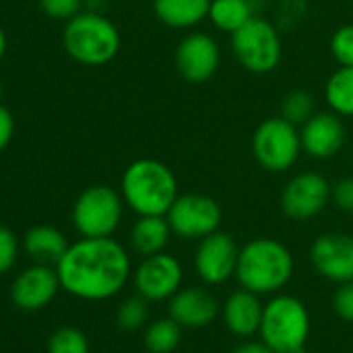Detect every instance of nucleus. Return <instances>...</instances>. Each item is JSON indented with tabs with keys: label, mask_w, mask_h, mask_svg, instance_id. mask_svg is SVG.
<instances>
[{
	"label": "nucleus",
	"mask_w": 353,
	"mask_h": 353,
	"mask_svg": "<svg viewBox=\"0 0 353 353\" xmlns=\"http://www.w3.org/2000/svg\"><path fill=\"white\" fill-rule=\"evenodd\" d=\"M61 287L83 301H104L123 291L131 258L114 237H79L54 264Z\"/></svg>",
	"instance_id": "nucleus-1"
},
{
	"label": "nucleus",
	"mask_w": 353,
	"mask_h": 353,
	"mask_svg": "<svg viewBox=\"0 0 353 353\" xmlns=\"http://www.w3.org/2000/svg\"><path fill=\"white\" fill-rule=\"evenodd\" d=\"M119 192L125 206L137 216H166L179 196L172 168L156 158H137L121 174Z\"/></svg>",
	"instance_id": "nucleus-2"
},
{
	"label": "nucleus",
	"mask_w": 353,
	"mask_h": 353,
	"mask_svg": "<svg viewBox=\"0 0 353 353\" xmlns=\"http://www.w3.org/2000/svg\"><path fill=\"white\" fill-rule=\"evenodd\" d=\"M295 270L291 250L272 237H256L239 250L235 276L256 295H274L287 287Z\"/></svg>",
	"instance_id": "nucleus-3"
},
{
	"label": "nucleus",
	"mask_w": 353,
	"mask_h": 353,
	"mask_svg": "<svg viewBox=\"0 0 353 353\" xmlns=\"http://www.w3.org/2000/svg\"><path fill=\"white\" fill-rule=\"evenodd\" d=\"M63 48L83 67H102L117 59L121 32L104 13L81 11L65 23Z\"/></svg>",
	"instance_id": "nucleus-4"
},
{
	"label": "nucleus",
	"mask_w": 353,
	"mask_h": 353,
	"mask_svg": "<svg viewBox=\"0 0 353 353\" xmlns=\"http://www.w3.org/2000/svg\"><path fill=\"white\" fill-rule=\"evenodd\" d=\"M258 334L276 353H303L310 336V312L305 303L293 295H272L264 303Z\"/></svg>",
	"instance_id": "nucleus-5"
},
{
	"label": "nucleus",
	"mask_w": 353,
	"mask_h": 353,
	"mask_svg": "<svg viewBox=\"0 0 353 353\" xmlns=\"http://www.w3.org/2000/svg\"><path fill=\"white\" fill-rule=\"evenodd\" d=\"M231 50L245 71L266 75L281 65L283 34L274 21L256 15L241 30L231 34Z\"/></svg>",
	"instance_id": "nucleus-6"
},
{
	"label": "nucleus",
	"mask_w": 353,
	"mask_h": 353,
	"mask_svg": "<svg viewBox=\"0 0 353 353\" xmlns=\"http://www.w3.org/2000/svg\"><path fill=\"white\" fill-rule=\"evenodd\" d=\"M301 152L299 127L281 114L264 119L252 135V156L266 172L281 174L291 170Z\"/></svg>",
	"instance_id": "nucleus-7"
},
{
	"label": "nucleus",
	"mask_w": 353,
	"mask_h": 353,
	"mask_svg": "<svg viewBox=\"0 0 353 353\" xmlns=\"http://www.w3.org/2000/svg\"><path fill=\"white\" fill-rule=\"evenodd\" d=\"M125 200L110 185H90L71 208V221L81 237H112L123 223Z\"/></svg>",
	"instance_id": "nucleus-8"
},
{
	"label": "nucleus",
	"mask_w": 353,
	"mask_h": 353,
	"mask_svg": "<svg viewBox=\"0 0 353 353\" xmlns=\"http://www.w3.org/2000/svg\"><path fill=\"white\" fill-rule=\"evenodd\" d=\"M172 235L200 241L216 233L223 225L221 204L206 194H179L166 212Z\"/></svg>",
	"instance_id": "nucleus-9"
},
{
	"label": "nucleus",
	"mask_w": 353,
	"mask_h": 353,
	"mask_svg": "<svg viewBox=\"0 0 353 353\" xmlns=\"http://www.w3.org/2000/svg\"><path fill=\"white\" fill-rule=\"evenodd\" d=\"M332 183L322 172L303 170L293 174L281 192V210L295 223H307L330 204Z\"/></svg>",
	"instance_id": "nucleus-10"
},
{
	"label": "nucleus",
	"mask_w": 353,
	"mask_h": 353,
	"mask_svg": "<svg viewBox=\"0 0 353 353\" xmlns=\"http://www.w3.org/2000/svg\"><path fill=\"white\" fill-rule=\"evenodd\" d=\"M133 285L148 301H168L183 285V266L166 252L145 256L133 270Z\"/></svg>",
	"instance_id": "nucleus-11"
},
{
	"label": "nucleus",
	"mask_w": 353,
	"mask_h": 353,
	"mask_svg": "<svg viewBox=\"0 0 353 353\" xmlns=\"http://www.w3.org/2000/svg\"><path fill=\"white\" fill-rule=\"evenodd\" d=\"M221 67V46L206 32H192L174 48V69L188 83H204Z\"/></svg>",
	"instance_id": "nucleus-12"
},
{
	"label": "nucleus",
	"mask_w": 353,
	"mask_h": 353,
	"mask_svg": "<svg viewBox=\"0 0 353 353\" xmlns=\"http://www.w3.org/2000/svg\"><path fill=\"white\" fill-rule=\"evenodd\" d=\"M239 250L241 248L237 245V241L221 229L216 233L200 239L196 254H194L196 274L206 285L227 283L229 279L235 276Z\"/></svg>",
	"instance_id": "nucleus-13"
},
{
	"label": "nucleus",
	"mask_w": 353,
	"mask_h": 353,
	"mask_svg": "<svg viewBox=\"0 0 353 353\" xmlns=\"http://www.w3.org/2000/svg\"><path fill=\"white\" fill-rule=\"evenodd\" d=\"M310 262L314 270L330 283L353 281V235L343 231H326L310 245Z\"/></svg>",
	"instance_id": "nucleus-14"
},
{
	"label": "nucleus",
	"mask_w": 353,
	"mask_h": 353,
	"mask_svg": "<svg viewBox=\"0 0 353 353\" xmlns=\"http://www.w3.org/2000/svg\"><path fill=\"white\" fill-rule=\"evenodd\" d=\"M59 289L63 287L57 266L36 262L30 268L21 270L19 276L13 281L11 299L23 312H38L57 297Z\"/></svg>",
	"instance_id": "nucleus-15"
},
{
	"label": "nucleus",
	"mask_w": 353,
	"mask_h": 353,
	"mask_svg": "<svg viewBox=\"0 0 353 353\" xmlns=\"http://www.w3.org/2000/svg\"><path fill=\"white\" fill-rule=\"evenodd\" d=\"M301 150L314 160H330L345 145L343 117L332 110H316L301 127Z\"/></svg>",
	"instance_id": "nucleus-16"
},
{
	"label": "nucleus",
	"mask_w": 353,
	"mask_h": 353,
	"mask_svg": "<svg viewBox=\"0 0 353 353\" xmlns=\"http://www.w3.org/2000/svg\"><path fill=\"white\" fill-rule=\"evenodd\" d=\"M168 316L183 328H204L219 316V301L204 287H181L168 299Z\"/></svg>",
	"instance_id": "nucleus-17"
},
{
	"label": "nucleus",
	"mask_w": 353,
	"mask_h": 353,
	"mask_svg": "<svg viewBox=\"0 0 353 353\" xmlns=\"http://www.w3.org/2000/svg\"><path fill=\"white\" fill-rule=\"evenodd\" d=\"M262 312H264V303L260 301V295L241 287L239 291H233L225 299L223 322L229 332L237 336H252L260 330Z\"/></svg>",
	"instance_id": "nucleus-18"
},
{
	"label": "nucleus",
	"mask_w": 353,
	"mask_h": 353,
	"mask_svg": "<svg viewBox=\"0 0 353 353\" xmlns=\"http://www.w3.org/2000/svg\"><path fill=\"white\" fill-rule=\"evenodd\" d=\"M212 0H152L156 19L170 30H194L208 19Z\"/></svg>",
	"instance_id": "nucleus-19"
},
{
	"label": "nucleus",
	"mask_w": 353,
	"mask_h": 353,
	"mask_svg": "<svg viewBox=\"0 0 353 353\" xmlns=\"http://www.w3.org/2000/svg\"><path fill=\"white\" fill-rule=\"evenodd\" d=\"M170 237L172 231L166 216H137L129 233L131 248L141 258L164 252Z\"/></svg>",
	"instance_id": "nucleus-20"
},
{
	"label": "nucleus",
	"mask_w": 353,
	"mask_h": 353,
	"mask_svg": "<svg viewBox=\"0 0 353 353\" xmlns=\"http://www.w3.org/2000/svg\"><path fill=\"white\" fill-rule=\"evenodd\" d=\"M23 250L30 258H34L36 262L42 264H57L61 260V256L67 252L69 241L65 237L63 231H59L57 227L50 225H38L32 227L26 235H23Z\"/></svg>",
	"instance_id": "nucleus-21"
},
{
	"label": "nucleus",
	"mask_w": 353,
	"mask_h": 353,
	"mask_svg": "<svg viewBox=\"0 0 353 353\" xmlns=\"http://www.w3.org/2000/svg\"><path fill=\"white\" fill-rule=\"evenodd\" d=\"M252 17H256V13L250 0H212L208 11V21L212 28L229 36L241 30Z\"/></svg>",
	"instance_id": "nucleus-22"
},
{
	"label": "nucleus",
	"mask_w": 353,
	"mask_h": 353,
	"mask_svg": "<svg viewBox=\"0 0 353 353\" xmlns=\"http://www.w3.org/2000/svg\"><path fill=\"white\" fill-rule=\"evenodd\" d=\"M324 102L339 117H353V67H339L330 73L324 83Z\"/></svg>",
	"instance_id": "nucleus-23"
},
{
	"label": "nucleus",
	"mask_w": 353,
	"mask_h": 353,
	"mask_svg": "<svg viewBox=\"0 0 353 353\" xmlns=\"http://www.w3.org/2000/svg\"><path fill=\"white\" fill-rule=\"evenodd\" d=\"M183 326L174 318H158L145 326L143 345L150 353H172L181 343Z\"/></svg>",
	"instance_id": "nucleus-24"
},
{
	"label": "nucleus",
	"mask_w": 353,
	"mask_h": 353,
	"mask_svg": "<svg viewBox=\"0 0 353 353\" xmlns=\"http://www.w3.org/2000/svg\"><path fill=\"white\" fill-rule=\"evenodd\" d=\"M314 112H316V100L305 90H293L281 102V117H285L289 123L297 127H301Z\"/></svg>",
	"instance_id": "nucleus-25"
},
{
	"label": "nucleus",
	"mask_w": 353,
	"mask_h": 353,
	"mask_svg": "<svg viewBox=\"0 0 353 353\" xmlns=\"http://www.w3.org/2000/svg\"><path fill=\"white\" fill-rule=\"evenodd\" d=\"M48 353H90L88 336L75 326H63L48 339Z\"/></svg>",
	"instance_id": "nucleus-26"
},
{
	"label": "nucleus",
	"mask_w": 353,
	"mask_h": 353,
	"mask_svg": "<svg viewBox=\"0 0 353 353\" xmlns=\"http://www.w3.org/2000/svg\"><path fill=\"white\" fill-rule=\"evenodd\" d=\"M148 320V299H143L141 295H133V297H127L121 305H119V312H117V324L127 330V332H133V330H139Z\"/></svg>",
	"instance_id": "nucleus-27"
},
{
	"label": "nucleus",
	"mask_w": 353,
	"mask_h": 353,
	"mask_svg": "<svg viewBox=\"0 0 353 353\" xmlns=\"http://www.w3.org/2000/svg\"><path fill=\"white\" fill-rule=\"evenodd\" d=\"M328 50L339 67H353V26H341L328 40Z\"/></svg>",
	"instance_id": "nucleus-28"
},
{
	"label": "nucleus",
	"mask_w": 353,
	"mask_h": 353,
	"mask_svg": "<svg viewBox=\"0 0 353 353\" xmlns=\"http://www.w3.org/2000/svg\"><path fill=\"white\" fill-rule=\"evenodd\" d=\"M307 11L305 0H279L276 5V26L279 30H293L301 23L303 15Z\"/></svg>",
	"instance_id": "nucleus-29"
},
{
	"label": "nucleus",
	"mask_w": 353,
	"mask_h": 353,
	"mask_svg": "<svg viewBox=\"0 0 353 353\" xmlns=\"http://www.w3.org/2000/svg\"><path fill=\"white\" fill-rule=\"evenodd\" d=\"M40 11L54 21H69L83 11V0H38Z\"/></svg>",
	"instance_id": "nucleus-30"
},
{
	"label": "nucleus",
	"mask_w": 353,
	"mask_h": 353,
	"mask_svg": "<svg viewBox=\"0 0 353 353\" xmlns=\"http://www.w3.org/2000/svg\"><path fill=\"white\" fill-rule=\"evenodd\" d=\"M17 256H19V239H17V235L9 227L0 225V274L9 272L15 266Z\"/></svg>",
	"instance_id": "nucleus-31"
},
{
	"label": "nucleus",
	"mask_w": 353,
	"mask_h": 353,
	"mask_svg": "<svg viewBox=\"0 0 353 353\" xmlns=\"http://www.w3.org/2000/svg\"><path fill=\"white\" fill-rule=\"evenodd\" d=\"M330 202L345 214L353 216V174L341 176L339 181L332 183Z\"/></svg>",
	"instance_id": "nucleus-32"
},
{
	"label": "nucleus",
	"mask_w": 353,
	"mask_h": 353,
	"mask_svg": "<svg viewBox=\"0 0 353 353\" xmlns=\"http://www.w3.org/2000/svg\"><path fill=\"white\" fill-rule=\"evenodd\" d=\"M332 307L341 320L353 322V281L339 285L332 297Z\"/></svg>",
	"instance_id": "nucleus-33"
},
{
	"label": "nucleus",
	"mask_w": 353,
	"mask_h": 353,
	"mask_svg": "<svg viewBox=\"0 0 353 353\" xmlns=\"http://www.w3.org/2000/svg\"><path fill=\"white\" fill-rule=\"evenodd\" d=\"M13 135H15V117L5 104H0V152L7 150V145L13 141Z\"/></svg>",
	"instance_id": "nucleus-34"
},
{
	"label": "nucleus",
	"mask_w": 353,
	"mask_h": 353,
	"mask_svg": "<svg viewBox=\"0 0 353 353\" xmlns=\"http://www.w3.org/2000/svg\"><path fill=\"white\" fill-rule=\"evenodd\" d=\"M233 353H276L272 351L262 339L260 341H248V343H241L239 347L233 349Z\"/></svg>",
	"instance_id": "nucleus-35"
},
{
	"label": "nucleus",
	"mask_w": 353,
	"mask_h": 353,
	"mask_svg": "<svg viewBox=\"0 0 353 353\" xmlns=\"http://www.w3.org/2000/svg\"><path fill=\"white\" fill-rule=\"evenodd\" d=\"M110 0H83V11H92V13H104V9L108 7Z\"/></svg>",
	"instance_id": "nucleus-36"
},
{
	"label": "nucleus",
	"mask_w": 353,
	"mask_h": 353,
	"mask_svg": "<svg viewBox=\"0 0 353 353\" xmlns=\"http://www.w3.org/2000/svg\"><path fill=\"white\" fill-rule=\"evenodd\" d=\"M250 5H252L256 15H264V11L268 7V0H250Z\"/></svg>",
	"instance_id": "nucleus-37"
},
{
	"label": "nucleus",
	"mask_w": 353,
	"mask_h": 353,
	"mask_svg": "<svg viewBox=\"0 0 353 353\" xmlns=\"http://www.w3.org/2000/svg\"><path fill=\"white\" fill-rule=\"evenodd\" d=\"M7 48H9V40H7L5 30L0 28V63H3V59H5V54H7Z\"/></svg>",
	"instance_id": "nucleus-38"
},
{
	"label": "nucleus",
	"mask_w": 353,
	"mask_h": 353,
	"mask_svg": "<svg viewBox=\"0 0 353 353\" xmlns=\"http://www.w3.org/2000/svg\"><path fill=\"white\" fill-rule=\"evenodd\" d=\"M0 96H3V85H0Z\"/></svg>",
	"instance_id": "nucleus-39"
}]
</instances>
